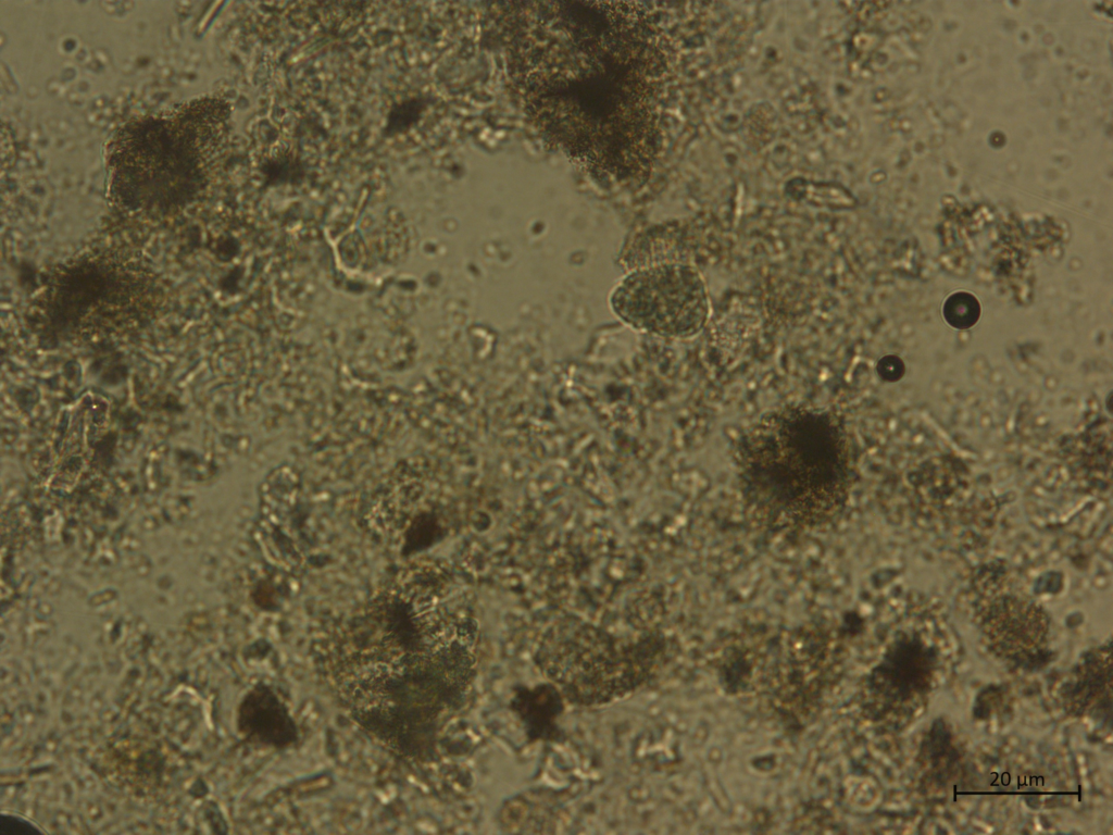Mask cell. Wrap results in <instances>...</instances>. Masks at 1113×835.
I'll return each mask as SVG.
<instances>
[{"instance_id":"obj_9","label":"cell","mask_w":1113,"mask_h":835,"mask_svg":"<svg viewBox=\"0 0 1113 835\" xmlns=\"http://www.w3.org/2000/svg\"><path fill=\"white\" fill-rule=\"evenodd\" d=\"M423 108L424 102L417 97L395 103L387 115L386 133L395 135L410 129L420 120Z\"/></svg>"},{"instance_id":"obj_11","label":"cell","mask_w":1113,"mask_h":835,"mask_svg":"<svg viewBox=\"0 0 1113 835\" xmlns=\"http://www.w3.org/2000/svg\"><path fill=\"white\" fill-rule=\"evenodd\" d=\"M950 738L947 724L941 719L935 721L924 744L928 757L933 760L941 758L948 751Z\"/></svg>"},{"instance_id":"obj_7","label":"cell","mask_w":1113,"mask_h":835,"mask_svg":"<svg viewBox=\"0 0 1113 835\" xmlns=\"http://www.w3.org/2000/svg\"><path fill=\"white\" fill-rule=\"evenodd\" d=\"M888 662L891 680L898 690L903 695L911 694L926 684L930 675L933 655L918 638H906L897 644Z\"/></svg>"},{"instance_id":"obj_1","label":"cell","mask_w":1113,"mask_h":835,"mask_svg":"<svg viewBox=\"0 0 1113 835\" xmlns=\"http://www.w3.org/2000/svg\"><path fill=\"white\" fill-rule=\"evenodd\" d=\"M418 575L407 573L348 622L332 668L358 721L411 753L461 700L475 672L472 632Z\"/></svg>"},{"instance_id":"obj_3","label":"cell","mask_w":1113,"mask_h":835,"mask_svg":"<svg viewBox=\"0 0 1113 835\" xmlns=\"http://www.w3.org/2000/svg\"><path fill=\"white\" fill-rule=\"evenodd\" d=\"M224 119L215 107L129 124L113 144L114 186L130 201H174L195 192Z\"/></svg>"},{"instance_id":"obj_12","label":"cell","mask_w":1113,"mask_h":835,"mask_svg":"<svg viewBox=\"0 0 1113 835\" xmlns=\"http://www.w3.org/2000/svg\"><path fill=\"white\" fill-rule=\"evenodd\" d=\"M40 833L30 822L11 814H2L0 818L1 835H29Z\"/></svg>"},{"instance_id":"obj_5","label":"cell","mask_w":1113,"mask_h":835,"mask_svg":"<svg viewBox=\"0 0 1113 835\" xmlns=\"http://www.w3.org/2000/svg\"><path fill=\"white\" fill-rule=\"evenodd\" d=\"M649 653L641 644L580 636L547 640L535 660L570 701L592 706L623 697L639 685L650 666Z\"/></svg>"},{"instance_id":"obj_8","label":"cell","mask_w":1113,"mask_h":835,"mask_svg":"<svg viewBox=\"0 0 1113 835\" xmlns=\"http://www.w3.org/2000/svg\"><path fill=\"white\" fill-rule=\"evenodd\" d=\"M266 183L284 185L299 183L304 175L302 162L293 152L280 149L272 153L263 164Z\"/></svg>"},{"instance_id":"obj_2","label":"cell","mask_w":1113,"mask_h":835,"mask_svg":"<svg viewBox=\"0 0 1113 835\" xmlns=\"http://www.w3.org/2000/svg\"><path fill=\"white\" fill-rule=\"evenodd\" d=\"M737 471L746 502L779 526L820 522L845 501L851 452L833 411L787 406L762 416L741 437Z\"/></svg>"},{"instance_id":"obj_4","label":"cell","mask_w":1113,"mask_h":835,"mask_svg":"<svg viewBox=\"0 0 1113 835\" xmlns=\"http://www.w3.org/2000/svg\"><path fill=\"white\" fill-rule=\"evenodd\" d=\"M614 313L638 331L670 338L698 334L709 316L702 276L688 256L672 252L628 273L610 297Z\"/></svg>"},{"instance_id":"obj_6","label":"cell","mask_w":1113,"mask_h":835,"mask_svg":"<svg viewBox=\"0 0 1113 835\" xmlns=\"http://www.w3.org/2000/svg\"><path fill=\"white\" fill-rule=\"evenodd\" d=\"M239 723L243 732L264 743H289L293 726L284 708L265 689L251 693L241 705Z\"/></svg>"},{"instance_id":"obj_10","label":"cell","mask_w":1113,"mask_h":835,"mask_svg":"<svg viewBox=\"0 0 1113 835\" xmlns=\"http://www.w3.org/2000/svg\"><path fill=\"white\" fill-rule=\"evenodd\" d=\"M975 307L974 299L967 297V295L952 297L947 303V319L954 325L967 326L973 323L972 321L975 320L974 315L977 314Z\"/></svg>"}]
</instances>
